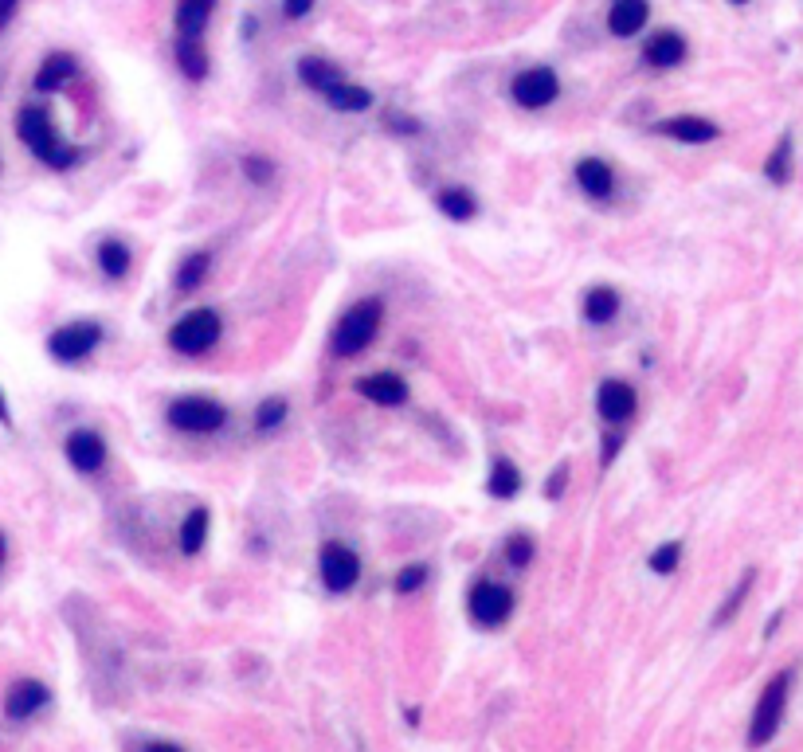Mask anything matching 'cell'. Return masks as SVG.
Returning <instances> with one entry per match:
<instances>
[{"label":"cell","instance_id":"cell-39","mask_svg":"<svg viewBox=\"0 0 803 752\" xmlns=\"http://www.w3.org/2000/svg\"><path fill=\"white\" fill-rule=\"evenodd\" d=\"M20 8H24V0H0V32H8V24L16 20Z\"/></svg>","mask_w":803,"mask_h":752},{"label":"cell","instance_id":"cell-2","mask_svg":"<svg viewBox=\"0 0 803 752\" xmlns=\"http://www.w3.org/2000/svg\"><path fill=\"white\" fill-rule=\"evenodd\" d=\"M380 322H384V302L380 298H361L353 302L330 333V353L333 357H357L365 353L380 333Z\"/></svg>","mask_w":803,"mask_h":752},{"label":"cell","instance_id":"cell-25","mask_svg":"<svg viewBox=\"0 0 803 752\" xmlns=\"http://www.w3.org/2000/svg\"><path fill=\"white\" fill-rule=\"evenodd\" d=\"M298 79L310 87V91H326V87H333L337 79H345V71L337 67V63H330V59H322V55H302L298 59Z\"/></svg>","mask_w":803,"mask_h":752},{"label":"cell","instance_id":"cell-43","mask_svg":"<svg viewBox=\"0 0 803 752\" xmlns=\"http://www.w3.org/2000/svg\"><path fill=\"white\" fill-rule=\"evenodd\" d=\"M4 564H8V533L0 529V572H4Z\"/></svg>","mask_w":803,"mask_h":752},{"label":"cell","instance_id":"cell-32","mask_svg":"<svg viewBox=\"0 0 803 752\" xmlns=\"http://www.w3.org/2000/svg\"><path fill=\"white\" fill-rule=\"evenodd\" d=\"M502 557L510 568H529L533 557H537V545H533V537L529 533H510L506 537V549H502Z\"/></svg>","mask_w":803,"mask_h":752},{"label":"cell","instance_id":"cell-41","mask_svg":"<svg viewBox=\"0 0 803 752\" xmlns=\"http://www.w3.org/2000/svg\"><path fill=\"white\" fill-rule=\"evenodd\" d=\"M142 752H185L181 745H169V741H153V745H145Z\"/></svg>","mask_w":803,"mask_h":752},{"label":"cell","instance_id":"cell-24","mask_svg":"<svg viewBox=\"0 0 803 752\" xmlns=\"http://www.w3.org/2000/svg\"><path fill=\"white\" fill-rule=\"evenodd\" d=\"M322 98L330 102L333 110H341V114H365V110L377 102L369 87H361V83H349V79H337L333 87H326V91H322Z\"/></svg>","mask_w":803,"mask_h":752},{"label":"cell","instance_id":"cell-31","mask_svg":"<svg viewBox=\"0 0 803 752\" xmlns=\"http://www.w3.org/2000/svg\"><path fill=\"white\" fill-rule=\"evenodd\" d=\"M239 169H243V177H247L255 188H267L271 181H275V173H279L275 157H267V153H247V157L239 161Z\"/></svg>","mask_w":803,"mask_h":752},{"label":"cell","instance_id":"cell-36","mask_svg":"<svg viewBox=\"0 0 803 752\" xmlns=\"http://www.w3.org/2000/svg\"><path fill=\"white\" fill-rule=\"evenodd\" d=\"M384 126H388L392 134H404V138H416V134H420V122L408 118V114H396V110L384 114Z\"/></svg>","mask_w":803,"mask_h":752},{"label":"cell","instance_id":"cell-22","mask_svg":"<svg viewBox=\"0 0 803 752\" xmlns=\"http://www.w3.org/2000/svg\"><path fill=\"white\" fill-rule=\"evenodd\" d=\"M435 208H439L447 220H455V224H471L474 216H478V196L463 185H447L435 192Z\"/></svg>","mask_w":803,"mask_h":752},{"label":"cell","instance_id":"cell-17","mask_svg":"<svg viewBox=\"0 0 803 752\" xmlns=\"http://www.w3.org/2000/svg\"><path fill=\"white\" fill-rule=\"evenodd\" d=\"M651 20V0H612L608 8V32L619 40H635Z\"/></svg>","mask_w":803,"mask_h":752},{"label":"cell","instance_id":"cell-7","mask_svg":"<svg viewBox=\"0 0 803 752\" xmlns=\"http://www.w3.org/2000/svg\"><path fill=\"white\" fill-rule=\"evenodd\" d=\"M514 592L506 588V584H498V580H474L471 592H467V615H471L478 627H486V631H494V627H502V623H510V615H514Z\"/></svg>","mask_w":803,"mask_h":752},{"label":"cell","instance_id":"cell-30","mask_svg":"<svg viewBox=\"0 0 803 752\" xmlns=\"http://www.w3.org/2000/svg\"><path fill=\"white\" fill-rule=\"evenodd\" d=\"M764 177H768L772 185H788V181H792V134H784V138L776 141V149L768 153Z\"/></svg>","mask_w":803,"mask_h":752},{"label":"cell","instance_id":"cell-15","mask_svg":"<svg viewBox=\"0 0 803 752\" xmlns=\"http://www.w3.org/2000/svg\"><path fill=\"white\" fill-rule=\"evenodd\" d=\"M75 75H79V59H75L71 51H51V55H44V63H40V71H36V79H32V91L55 94V91H63Z\"/></svg>","mask_w":803,"mask_h":752},{"label":"cell","instance_id":"cell-9","mask_svg":"<svg viewBox=\"0 0 803 752\" xmlns=\"http://www.w3.org/2000/svg\"><path fill=\"white\" fill-rule=\"evenodd\" d=\"M557 94H561V75L553 67H525L510 83V98L521 110H545L557 102Z\"/></svg>","mask_w":803,"mask_h":752},{"label":"cell","instance_id":"cell-42","mask_svg":"<svg viewBox=\"0 0 803 752\" xmlns=\"http://www.w3.org/2000/svg\"><path fill=\"white\" fill-rule=\"evenodd\" d=\"M0 423L12 427V408H8V396H4V392H0Z\"/></svg>","mask_w":803,"mask_h":752},{"label":"cell","instance_id":"cell-11","mask_svg":"<svg viewBox=\"0 0 803 752\" xmlns=\"http://www.w3.org/2000/svg\"><path fill=\"white\" fill-rule=\"evenodd\" d=\"M596 412L604 423H627L635 412H639V392L631 380H619V376H608L600 380L596 388Z\"/></svg>","mask_w":803,"mask_h":752},{"label":"cell","instance_id":"cell-40","mask_svg":"<svg viewBox=\"0 0 803 752\" xmlns=\"http://www.w3.org/2000/svg\"><path fill=\"white\" fill-rule=\"evenodd\" d=\"M310 8H314V0H283V16H286V20H302Z\"/></svg>","mask_w":803,"mask_h":752},{"label":"cell","instance_id":"cell-28","mask_svg":"<svg viewBox=\"0 0 803 752\" xmlns=\"http://www.w3.org/2000/svg\"><path fill=\"white\" fill-rule=\"evenodd\" d=\"M177 67H181V75L189 83H204L208 79V51H204V44L192 40V36H177Z\"/></svg>","mask_w":803,"mask_h":752},{"label":"cell","instance_id":"cell-19","mask_svg":"<svg viewBox=\"0 0 803 752\" xmlns=\"http://www.w3.org/2000/svg\"><path fill=\"white\" fill-rule=\"evenodd\" d=\"M95 263H98V271H102V279L122 282L126 275H130V267H134V251H130L126 239L106 235V239L95 247Z\"/></svg>","mask_w":803,"mask_h":752},{"label":"cell","instance_id":"cell-33","mask_svg":"<svg viewBox=\"0 0 803 752\" xmlns=\"http://www.w3.org/2000/svg\"><path fill=\"white\" fill-rule=\"evenodd\" d=\"M286 412H290V404H286L283 396H267L259 408H255V431H275V427H283Z\"/></svg>","mask_w":803,"mask_h":752},{"label":"cell","instance_id":"cell-10","mask_svg":"<svg viewBox=\"0 0 803 752\" xmlns=\"http://www.w3.org/2000/svg\"><path fill=\"white\" fill-rule=\"evenodd\" d=\"M63 459H67V467L79 470V474H98V470L106 467L110 451H106V439L98 435L95 427H75L63 439Z\"/></svg>","mask_w":803,"mask_h":752},{"label":"cell","instance_id":"cell-35","mask_svg":"<svg viewBox=\"0 0 803 752\" xmlns=\"http://www.w3.org/2000/svg\"><path fill=\"white\" fill-rule=\"evenodd\" d=\"M427 576H431L427 564H420V561L404 564V568L396 572V596H412V592H420V588L427 584Z\"/></svg>","mask_w":803,"mask_h":752},{"label":"cell","instance_id":"cell-29","mask_svg":"<svg viewBox=\"0 0 803 752\" xmlns=\"http://www.w3.org/2000/svg\"><path fill=\"white\" fill-rule=\"evenodd\" d=\"M753 584H756V568H749L737 584H733V592L721 600V608L713 611V627H725L729 619H737V611L745 608V600H749V592H753Z\"/></svg>","mask_w":803,"mask_h":752},{"label":"cell","instance_id":"cell-3","mask_svg":"<svg viewBox=\"0 0 803 752\" xmlns=\"http://www.w3.org/2000/svg\"><path fill=\"white\" fill-rule=\"evenodd\" d=\"M792 670H780L776 678H768V686L760 690L753 709V721H749V749H764L768 741H776L780 733V721L788 713V698H792Z\"/></svg>","mask_w":803,"mask_h":752},{"label":"cell","instance_id":"cell-37","mask_svg":"<svg viewBox=\"0 0 803 752\" xmlns=\"http://www.w3.org/2000/svg\"><path fill=\"white\" fill-rule=\"evenodd\" d=\"M565 486H568V463H561V467H553V474L545 478V502H557L561 494H565Z\"/></svg>","mask_w":803,"mask_h":752},{"label":"cell","instance_id":"cell-38","mask_svg":"<svg viewBox=\"0 0 803 752\" xmlns=\"http://www.w3.org/2000/svg\"><path fill=\"white\" fill-rule=\"evenodd\" d=\"M619 451H623V435H619V431H608L604 443H600V467H612Z\"/></svg>","mask_w":803,"mask_h":752},{"label":"cell","instance_id":"cell-8","mask_svg":"<svg viewBox=\"0 0 803 752\" xmlns=\"http://www.w3.org/2000/svg\"><path fill=\"white\" fill-rule=\"evenodd\" d=\"M318 576H322L326 592H333V596L353 592L357 580H361V557H357V549H349L345 541H326L318 549Z\"/></svg>","mask_w":803,"mask_h":752},{"label":"cell","instance_id":"cell-21","mask_svg":"<svg viewBox=\"0 0 803 752\" xmlns=\"http://www.w3.org/2000/svg\"><path fill=\"white\" fill-rule=\"evenodd\" d=\"M208 533H212V514L204 506H192L181 521V529H177V549L185 557H200V549L208 545Z\"/></svg>","mask_w":803,"mask_h":752},{"label":"cell","instance_id":"cell-12","mask_svg":"<svg viewBox=\"0 0 803 752\" xmlns=\"http://www.w3.org/2000/svg\"><path fill=\"white\" fill-rule=\"evenodd\" d=\"M51 705V690L40 678H20L8 686L4 694V717L8 721H32L36 713H44Z\"/></svg>","mask_w":803,"mask_h":752},{"label":"cell","instance_id":"cell-27","mask_svg":"<svg viewBox=\"0 0 803 752\" xmlns=\"http://www.w3.org/2000/svg\"><path fill=\"white\" fill-rule=\"evenodd\" d=\"M208 271H212V255H208V251H192V255H185V259L177 263V271H173V286H177L181 294H192V290L204 286Z\"/></svg>","mask_w":803,"mask_h":752},{"label":"cell","instance_id":"cell-13","mask_svg":"<svg viewBox=\"0 0 803 752\" xmlns=\"http://www.w3.org/2000/svg\"><path fill=\"white\" fill-rule=\"evenodd\" d=\"M655 130H659L662 138L682 141V145H709V141L721 138V126L702 118V114H674V118H662Z\"/></svg>","mask_w":803,"mask_h":752},{"label":"cell","instance_id":"cell-23","mask_svg":"<svg viewBox=\"0 0 803 752\" xmlns=\"http://www.w3.org/2000/svg\"><path fill=\"white\" fill-rule=\"evenodd\" d=\"M619 306H623V298H619V290L608 286V282H600V286H592L588 294H584V322H592V326H608L615 322V314H619Z\"/></svg>","mask_w":803,"mask_h":752},{"label":"cell","instance_id":"cell-1","mask_svg":"<svg viewBox=\"0 0 803 752\" xmlns=\"http://www.w3.org/2000/svg\"><path fill=\"white\" fill-rule=\"evenodd\" d=\"M16 138L40 165H48L55 173H67V169H75L83 161V149L59 138L48 106H40V102H28V106L16 110Z\"/></svg>","mask_w":803,"mask_h":752},{"label":"cell","instance_id":"cell-6","mask_svg":"<svg viewBox=\"0 0 803 752\" xmlns=\"http://www.w3.org/2000/svg\"><path fill=\"white\" fill-rule=\"evenodd\" d=\"M165 420L169 427L185 431V435H212L228 423V408L212 396H181L165 408Z\"/></svg>","mask_w":803,"mask_h":752},{"label":"cell","instance_id":"cell-34","mask_svg":"<svg viewBox=\"0 0 803 752\" xmlns=\"http://www.w3.org/2000/svg\"><path fill=\"white\" fill-rule=\"evenodd\" d=\"M647 564H651L655 576H670V572L682 564V541H662L659 549L651 553V561Z\"/></svg>","mask_w":803,"mask_h":752},{"label":"cell","instance_id":"cell-26","mask_svg":"<svg viewBox=\"0 0 803 752\" xmlns=\"http://www.w3.org/2000/svg\"><path fill=\"white\" fill-rule=\"evenodd\" d=\"M212 8H216V0H177V36L200 40L212 20Z\"/></svg>","mask_w":803,"mask_h":752},{"label":"cell","instance_id":"cell-44","mask_svg":"<svg viewBox=\"0 0 803 752\" xmlns=\"http://www.w3.org/2000/svg\"><path fill=\"white\" fill-rule=\"evenodd\" d=\"M733 4H745V0H733Z\"/></svg>","mask_w":803,"mask_h":752},{"label":"cell","instance_id":"cell-5","mask_svg":"<svg viewBox=\"0 0 803 752\" xmlns=\"http://www.w3.org/2000/svg\"><path fill=\"white\" fill-rule=\"evenodd\" d=\"M106 329L95 318H79V322H67V326L51 329L48 333V357L55 365H79L102 345Z\"/></svg>","mask_w":803,"mask_h":752},{"label":"cell","instance_id":"cell-18","mask_svg":"<svg viewBox=\"0 0 803 752\" xmlns=\"http://www.w3.org/2000/svg\"><path fill=\"white\" fill-rule=\"evenodd\" d=\"M357 392L380 408H400L408 400V380L400 373H369L357 380Z\"/></svg>","mask_w":803,"mask_h":752},{"label":"cell","instance_id":"cell-14","mask_svg":"<svg viewBox=\"0 0 803 752\" xmlns=\"http://www.w3.org/2000/svg\"><path fill=\"white\" fill-rule=\"evenodd\" d=\"M572 177H576V188H580L588 200H612L615 169L604 157H580L576 169H572Z\"/></svg>","mask_w":803,"mask_h":752},{"label":"cell","instance_id":"cell-16","mask_svg":"<svg viewBox=\"0 0 803 752\" xmlns=\"http://www.w3.org/2000/svg\"><path fill=\"white\" fill-rule=\"evenodd\" d=\"M686 55H690V44H686V36L674 32V28L655 32V36L647 40V47H643V63H651V67H659V71H670V67L686 63Z\"/></svg>","mask_w":803,"mask_h":752},{"label":"cell","instance_id":"cell-20","mask_svg":"<svg viewBox=\"0 0 803 752\" xmlns=\"http://www.w3.org/2000/svg\"><path fill=\"white\" fill-rule=\"evenodd\" d=\"M521 486H525V478H521L518 463H514L510 455H498V459L490 463V474H486V494H490L494 502H514L521 494Z\"/></svg>","mask_w":803,"mask_h":752},{"label":"cell","instance_id":"cell-4","mask_svg":"<svg viewBox=\"0 0 803 752\" xmlns=\"http://www.w3.org/2000/svg\"><path fill=\"white\" fill-rule=\"evenodd\" d=\"M220 333H224L220 314L208 310V306H200V310L181 314V318L169 326V349L181 353V357H200V353H208V349L220 341Z\"/></svg>","mask_w":803,"mask_h":752}]
</instances>
